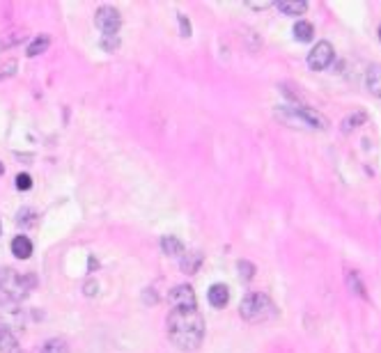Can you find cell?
<instances>
[{
	"label": "cell",
	"instance_id": "1",
	"mask_svg": "<svg viewBox=\"0 0 381 353\" xmlns=\"http://www.w3.org/2000/svg\"><path fill=\"white\" fill-rule=\"evenodd\" d=\"M168 337L177 349L193 351L205 339V319L198 310H173L166 322Z\"/></svg>",
	"mask_w": 381,
	"mask_h": 353
},
{
	"label": "cell",
	"instance_id": "2",
	"mask_svg": "<svg viewBox=\"0 0 381 353\" xmlns=\"http://www.w3.org/2000/svg\"><path fill=\"white\" fill-rule=\"evenodd\" d=\"M35 287H37V278L32 273H19L14 269H10V266L0 269V291L10 300L21 303Z\"/></svg>",
	"mask_w": 381,
	"mask_h": 353
},
{
	"label": "cell",
	"instance_id": "3",
	"mask_svg": "<svg viewBox=\"0 0 381 353\" xmlns=\"http://www.w3.org/2000/svg\"><path fill=\"white\" fill-rule=\"evenodd\" d=\"M239 315L248 324H262V322H269V319L275 317V305L271 303V298H269L267 293L253 291L241 300Z\"/></svg>",
	"mask_w": 381,
	"mask_h": 353
},
{
	"label": "cell",
	"instance_id": "4",
	"mask_svg": "<svg viewBox=\"0 0 381 353\" xmlns=\"http://www.w3.org/2000/svg\"><path fill=\"white\" fill-rule=\"evenodd\" d=\"M275 115H280L282 120L290 124H301V127H308V129L324 131L328 127L324 115L317 113L315 108H306V106H280Z\"/></svg>",
	"mask_w": 381,
	"mask_h": 353
},
{
	"label": "cell",
	"instance_id": "5",
	"mask_svg": "<svg viewBox=\"0 0 381 353\" xmlns=\"http://www.w3.org/2000/svg\"><path fill=\"white\" fill-rule=\"evenodd\" d=\"M95 25L99 28L103 37H117V32L122 28V14L120 10L113 5H101L95 14Z\"/></svg>",
	"mask_w": 381,
	"mask_h": 353
},
{
	"label": "cell",
	"instance_id": "6",
	"mask_svg": "<svg viewBox=\"0 0 381 353\" xmlns=\"http://www.w3.org/2000/svg\"><path fill=\"white\" fill-rule=\"evenodd\" d=\"M0 326L8 330H23L25 328V312L16 300L5 298L0 303Z\"/></svg>",
	"mask_w": 381,
	"mask_h": 353
},
{
	"label": "cell",
	"instance_id": "7",
	"mask_svg": "<svg viewBox=\"0 0 381 353\" xmlns=\"http://www.w3.org/2000/svg\"><path fill=\"white\" fill-rule=\"evenodd\" d=\"M333 60H336V51H333L331 42H317L308 53V67L312 71H324L326 67H331Z\"/></svg>",
	"mask_w": 381,
	"mask_h": 353
},
{
	"label": "cell",
	"instance_id": "8",
	"mask_svg": "<svg viewBox=\"0 0 381 353\" xmlns=\"http://www.w3.org/2000/svg\"><path fill=\"white\" fill-rule=\"evenodd\" d=\"M168 303L173 305V310H195L198 300H195L193 287L188 285H177L168 291Z\"/></svg>",
	"mask_w": 381,
	"mask_h": 353
},
{
	"label": "cell",
	"instance_id": "9",
	"mask_svg": "<svg viewBox=\"0 0 381 353\" xmlns=\"http://www.w3.org/2000/svg\"><path fill=\"white\" fill-rule=\"evenodd\" d=\"M207 300H209V305L216 307V310H223L228 303H230V289L225 285H221V283H216L209 287V291H207Z\"/></svg>",
	"mask_w": 381,
	"mask_h": 353
},
{
	"label": "cell",
	"instance_id": "10",
	"mask_svg": "<svg viewBox=\"0 0 381 353\" xmlns=\"http://www.w3.org/2000/svg\"><path fill=\"white\" fill-rule=\"evenodd\" d=\"M202 261H205V254L198 252V250H190V252H186V254H182L180 269H182L184 273H186V276H195Z\"/></svg>",
	"mask_w": 381,
	"mask_h": 353
},
{
	"label": "cell",
	"instance_id": "11",
	"mask_svg": "<svg viewBox=\"0 0 381 353\" xmlns=\"http://www.w3.org/2000/svg\"><path fill=\"white\" fill-rule=\"evenodd\" d=\"M365 88L370 90V94H374L377 99H381V64H372L365 74Z\"/></svg>",
	"mask_w": 381,
	"mask_h": 353
},
{
	"label": "cell",
	"instance_id": "12",
	"mask_svg": "<svg viewBox=\"0 0 381 353\" xmlns=\"http://www.w3.org/2000/svg\"><path fill=\"white\" fill-rule=\"evenodd\" d=\"M0 353H21V344L14 337V332L0 326Z\"/></svg>",
	"mask_w": 381,
	"mask_h": 353
},
{
	"label": "cell",
	"instance_id": "13",
	"mask_svg": "<svg viewBox=\"0 0 381 353\" xmlns=\"http://www.w3.org/2000/svg\"><path fill=\"white\" fill-rule=\"evenodd\" d=\"M161 252L168 254V257H180V254H184V244L173 234H168V237L161 239Z\"/></svg>",
	"mask_w": 381,
	"mask_h": 353
},
{
	"label": "cell",
	"instance_id": "14",
	"mask_svg": "<svg viewBox=\"0 0 381 353\" xmlns=\"http://www.w3.org/2000/svg\"><path fill=\"white\" fill-rule=\"evenodd\" d=\"M275 8H278L285 16H299L308 10V3H304V0H294V3H290V0H280V3H275Z\"/></svg>",
	"mask_w": 381,
	"mask_h": 353
},
{
	"label": "cell",
	"instance_id": "15",
	"mask_svg": "<svg viewBox=\"0 0 381 353\" xmlns=\"http://www.w3.org/2000/svg\"><path fill=\"white\" fill-rule=\"evenodd\" d=\"M12 254L19 259H28L32 254V241L28 237H14V241H12Z\"/></svg>",
	"mask_w": 381,
	"mask_h": 353
},
{
	"label": "cell",
	"instance_id": "16",
	"mask_svg": "<svg viewBox=\"0 0 381 353\" xmlns=\"http://www.w3.org/2000/svg\"><path fill=\"white\" fill-rule=\"evenodd\" d=\"M49 47H51V37L49 35H39V37L32 39V44L28 47L25 53H28V57H37V55L46 53V49H49Z\"/></svg>",
	"mask_w": 381,
	"mask_h": 353
},
{
	"label": "cell",
	"instance_id": "17",
	"mask_svg": "<svg viewBox=\"0 0 381 353\" xmlns=\"http://www.w3.org/2000/svg\"><path fill=\"white\" fill-rule=\"evenodd\" d=\"M315 35V28L310 21H297L294 23V37L299 39V42H310Z\"/></svg>",
	"mask_w": 381,
	"mask_h": 353
},
{
	"label": "cell",
	"instance_id": "18",
	"mask_svg": "<svg viewBox=\"0 0 381 353\" xmlns=\"http://www.w3.org/2000/svg\"><path fill=\"white\" fill-rule=\"evenodd\" d=\"M39 353H69V346H67L64 339L53 337V339H49V342L42 346V351H39Z\"/></svg>",
	"mask_w": 381,
	"mask_h": 353
},
{
	"label": "cell",
	"instance_id": "19",
	"mask_svg": "<svg viewBox=\"0 0 381 353\" xmlns=\"http://www.w3.org/2000/svg\"><path fill=\"white\" fill-rule=\"evenodd\" d=\"M347 285H349V289H352L354 293H358L360 298H367L365 287H363V283H360V278H358L356 271H349V276H347Z\"/></svg>",
	"mask_w": 381,
	"mask_h": 353
},
{
	"label": "cell",
	"instance_id": "20",
	"mask_svg": "<svg viewBox=\"0 0 381 353\" xmlns=\"http://www.w3.org/2000/svg\"><path fill=\"white\" fill-rule=\"evenodd\" d=\"M367 120V115L363 113V110H356L354 115H349L347 120L343 122V131L347 133V131H352V129H356V124H363Z\"/></svg>",
	"mask_w": 381,
	"mask_h": 353
},
{
	"label": "cell",
	"instance_id": "21",
	"mask_svg": "<svg viewBox=\"0 0 381 353\" xmlns=\"http://www.w3.org/2000/svg\"><path fill=\"white\" fill-rule=\"evenodd\" d=\"M236 269H239V276L246 280V283H251L253 276H255V266L251 264V261H246V259H241L239 264H236Z\"/></svg>",
	"mask_w": 381,
	"mask_h": 353
},
{
	"label": "cell",
	"instance_id": "22",
	"mask_svg": "<svg viewBox=\"0 0 381 353\" xmlns=\"http://www.w3.org/2000/svg\"><path fill=\"white\" fill-rule=\"evenodd\" d=\"M16 188L19 191H30L32 188V176L30 174H16Z\"/></svg>",
	"mask_w": 381,
	"mask_h": 353
},
{
	"label": "cell",
	"instance_id": "23",
	"mask_svg": "<svg viewBox=\"0 0 381 353\" xmlns=\"http://www.w3.org/2000/svg\"><path fill=\"white\" fill-rule=\"evenodd\" d=\"M117 47H120V39H117V37H103L101 39V49L108 51V53H113Z\"/></svg>",
	"mask_w": 381,
	"mask_h": 353
},
{
	"label": "cell",
	"instance_id": "24",
	"mask_svg": "<svg viewBox=\"0 0 381 353\" xmlns=\"http://www.w3.org/2000/svg\"><path fill=\"white\" fill-rule=\"evenodd\" d=\"M32 218H35V211H30V209H21V211H19V225H32V223H35V220H32Z\"/></svg>",
	"mask_w": 381,
	"mask_h": 353
},
{
	"label": "cell",
	"instance_id": "25",
	"mask_svg": "<svg viewBox=\"0 0 381 353\" xmlns=\"http://www.w3.org/2000/svg\"><path fill=\"white\" fill-rule=\"evenodd\" d=\"M177 21H180V28H182V37H190V21L184 14H177Z\"/></svg>",
	"mask_w": 381,
	"mask_h": 353
},
{
	"label": "cell",
	"instance_id": "26",
	"mask_svg": "<svg viewBox=\"0 0 381 353\" xmlns=\"http://www.w3.org/2000/svg\"><path fill=\"white\" fill-rule=\"evenodd\" d=\"M251 10H269L273 8V3H269V0H262V3H246Z\"/></svg>",
	"mask_w": 381,
	"mask_h": 353
},
{
	"label": "cell",
	"instance_id": "27",
	"mask_svg": "<svg viewBox=\"0 0 381 353\" xmlns=\"http://www.w3.org/2000/svg\"><path fill=\"white\" fill-rule=\"evenodd\" d=\"M14 69H16V62H5V64H3V74H0V76L8 78V76L14 74Z\"/></svg>",
	"mask_w": 381,
	"mask_h": 353
},
{
	"label": "cell",
	"instance_id": "28",
	"mask_svg": "<svg viewBox=\"0 0 381 353\" xmlns=\"http://www.w3.org/2000/svg\"><path fill=\"white\" fill-rule=\"evenodd\" d=\"M85 293H88V296H95V293H97V283L85 285Z\"/></svg>",
	"mask_w": 381,
	"mask_h": 353
},
{
	"label": "cell",
	"instance_id": "29",
	"mask_svg": "<svg viewBox=\"0 0 381 353\" xmlns=\"http://www.w3.org/2000/svg\"><path fill=\"white\" fill-rule=\"evenodd\" d=\"M149 293H145V300H152V303H156V293H154V289H147Z\"/></svg>",
	"mask_w": 381,
	"mask_h": 353
},
{
	"label": "cell",
	"instance_id": "30",
	"mask_svg": "<svg viewBox=\"0 0 381 353\" xmlns=\"http://www.w3.org/2000/svg\"><path fill=\"white\" fill-rule=\"evenodd\" d=\"M0 174H5V166H3V163H0Z\"/></svg>",
	"mask_w": 381,
	"mask_h": 353
},
{
	"label": "cell",
	"instance_id": "31",
	"mask_svg": "<svg viewBox=\"0 0 381 353\" xmlns=\"http://www.w3.org/2000/svg\"><path fill=\"white\" fill-rule=\"evenodd\" d=\"M5 298H8V296H3V291H0V303H3Z\"/></svg>",
	"mask_w": 381,
	"mask_h": 353
},
{
	"label": "cell",
	"instance_id": "32",
	"mask_svg": "<svg viewBox=\"0 0 381 353\" xmlns=\"http://www.w3.org/2000/svg\"><path fill=\"white\" fill-rule=\"evenodd\" d=\"M379 39H381V25H379Z\"/></svg>",
	"mask_w": 381,
	"mask_h": 353
},
{
	"label": "cell",
	"instance_id": "33",
	"mask_svg": "<svg viewBox=\"0 0 381 353\" xmlns=\"http://www.w3.org/2000/svg\"><path fill=\"white\" fill-rule=\"evenodd\" d=\"M0 230H3V227H0Z\"/></svg>",
	"mask_w": 381,
	"mask_h": 353
}]
</instances>
